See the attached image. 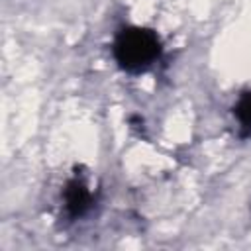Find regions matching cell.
Instances as JSON below:
<instances>
[{
	"instance_id": "obj_3",
	"label": "cell",
	"mask_w": 251,
	"mask_h": 251,
	"mask_svg": "<svg viewBox=\"0 0 251 251\" xmlns=\"http://www.w3.org/2000/svg\"><path fill=\"white\" fill-rule=\"evenodd\" d=\"M233 116L239 124V137H251V92H243L233 106Z\"/></svg>"
},
{
	"instance_id": "obj_2",
	"label": "cell",
	"mask_w": 251,
	"mask_h": 251,
	"mask_svg": "<svg viewBox=\"0 0 251 251\" xmlns=\"http://www.w3.org/2000/svg\"><path fill=\"white\" fill-rule=\"evenodd\" d=\"M63 200H65L67 216L73 220L82 218L92 208V194H90L88 186L84 184V180H80L78 176H75L67 182L65 192H63Z\"/></svg>"
},
{
	"instance_id": "obj_1",
	"label": "cell",
	"mask_w": 251,
	"mask_h": 251,
	"mask_svg": "<svg viewBox=\"0 0 251 251\" xmlns=\"http://www.w3.org/2000/svg\"><path fill=\"white\" fill-rule=\"evenodd\" d=\"M114 59L126 73H145L161 57L163 45L159 35L149 27H124L114 39Z\"/></svg>"
}]
</instances>
